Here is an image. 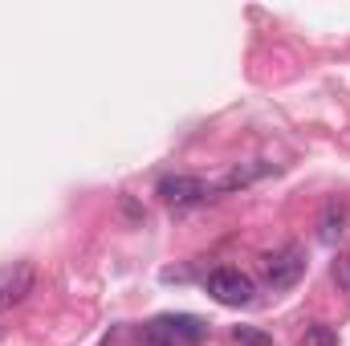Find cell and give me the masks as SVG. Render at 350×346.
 Returning <instances> with one entry per match:
<instances>
[{"label":"cell","instance_id":"cell-4","mask_svg":"<svg viewBox=\"0 0 350 346\" xmlns=\"http://www.w3.org/2000/svg\"><path fill=\"white\" fill-rule=\"evenodd\" d=\"M33 289H37V265L33 261H8V265H0V314H8L12 306H21Z\"/></svg>","mask_w":350,"mask_h":346},{"label":"cell","instance_id":"cell-1","mask_svg":"<svg viewBox=\"0 0 350 346\" xmlns=\"http://www.w3.org/2000/svg\"><path fill=\"white\" fill-rule=\"evenodd\" d=\"M143 346H200L208 338V326L191 314H159L143 326Z\"/></svg>","mask_w":350,"mask_h":346},{"label":"cell","instance_id":"cell-6","mask_svg":"<svg viewBox=\"0 0 350 346\" xmlns=\"http://www.w3.org/2000/svg\"><path fill=\"white\" fill-rule=\"evenodd\" d=\"M342 232H347V208H342V204H326V212H322V220H318V237H322L326 245H338Z\"/></svg>","mask_w":350,"mask_h":346},{"label":"cell","instance_id":"cell-7","mask_svg":"<svg viewBox=\"0 0 350 346\" xmlns=\"http://www.w3.org/2000/svg\"><path fill=\"white\" fill-rule=\"evenodd\" d=\"M306 346H338V334L326 326V322H314V326H306Z\"/></svg>","mask_w":350,"mask_h":346},{"label":"cell","instance_id":"cell-3","mask_svg":"<svg viewBox=\"0 0 350 346\" xmlns=\"http://www.w3.org/2000/svg\"><path fill=\"white\" fill-rule=\"evenodd\" d=\"M301 277H306V249L301 245H281L277 253L265 257V281H269L273 293L293 289Z\"/></svg>","mask_w":350,"mask_h":346},{"label":"cell","instance_id":"cell-8","mask_svg":"<svg viewBox=\"0 0 350 346\" xmlns=\"http://www.w3.org/2000/svg\"><path fill=\"white\" fill-rule=\"evenodd\" d=\"M232 338H237L241 346H273V338L261 334V330H253V326H237V330H232Z\"/></svg>","mask_w":350,"mask_h":346},{"label":"cell","instance_id":"cell-5","mask_svg":"<svg viewBox=\"0 0 350 346\" xmlns=\"http://www.w3.org/2000/svg\"><path fill=\"white\" fill-rule=\"evenodd\" d=\"M212 191H216V187H212V183H204V179H196V175H163V179H159V187H155V196H159L163 204H172V208L204 204Z\"/></svg>","mask_w":350,"mask_h":346},{"label":"cell","instance_id":"cell-2","mask_svg":"<svg viewBox=\"0 0 350 346\" xmlns=\"http://www.w3.org/2000/svg\"><path fill=\"white\" fill-rule=\"evenodd\" d=\"M204 289L212 293V302H220V306H228V310L249 306V302H253V293H257L253 277H249V273H241V269H232V265L212 269V273L204 277Z\"/></svg>","mask_w":350,"mask_h":346}]
</instances>
